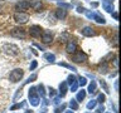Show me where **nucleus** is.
Listing matches in <instances>:
<instances>
[{
    "label": "nucleus",
    "instance_id": "obj_20",
    "mask_svg": "<svg viewBox=\"0 0 121 113\" xmlns=\"http://www.w3.org/2000/svg\"><path fill=\"white\" fill-rule=\"evenodd\" d=\"M85 97H86V92L83 89H81L77 93V96H76V101H77V102H82L83 99H85Z\"/></svg>",
    "mask_w": 121,
    "mask_h": 113
},
{
    "label": "nucleus",
    "instance_id": "obj_2",
    "mask_svg": "<svg viewBox=\"0 0 121 113\" xmlns=\"http://www.w3.org/2000/svg\"><path fill=\"white\" fill-rule=\"evenodd\" d=\"M23 75H24V70L20 69V68H17V69H14V70L10 73L9 79H10V82L17 83V82H19V81L23 78Z\"/></svg>",
    "mask_w": 121,
    "mask_h": 113
},
{
    "label": "nucleus",
    "instance_id": "obj_1",
    "mask_svg": "<svg viewBox=\"0 0 121 113\" xmlns=\"http://www.w3.org/2000/svg\"><path fill=\"white\" fill-rule=\"evenodd\" d=\"M3 52L10 56H15L19 54V48L15 44H4L3 45Z\"/></svg>",
    "mask_w": 121,
    "mask_h": 113
},
{
    "label": "nucleus",
    "instance_id": "obj_14",
    "mask_svg": "<svg viewBox=\"0 0 121 113\" xmlns=\"http://www.w3.org/2000/svg\"><path fill=\"white\" fill-rule=\"evenodd\" d=\"M102 8H104L106 11H108V13H112L113 11V5L110 0H104V1H102Z\"/></svg>",
    "mask_w": 121,
    "mask_h": 113
},
{
    "label": "nucleus",
    "instance_id": "obj_25",
    "mask_svg": "<svg viewBox=\"0 0 121 113\" xmlns=\"http://www.w3.org/2000/svg\"><path fill=\"white\" fill-rule=\"evenodd\" d=\"M59 65L66 67V68H68V69H71V70H73V72H77V69H76L73 65H71V64H67V63H59Z\"/></svg>",
    "mask_w": 121,
    "mask_h": 113
},
{
    "label": "nucleus",
    "instance_id": "obj_3",
    "mask_svg": "<svg viewBox=\"0 0 121 113\" xmlns=\"http://www.w3.org/2000/svg\"><path fill=\"white\" fill-rule=\"evenodd\" d=\"M29 101H30V104L34 105V107H37L38 104H39V97H38L37 94V88L35 87H32V88L29 89Z\"/></svg>",
    "mask_w": 121,
    "mask_h": 113
},
{
    "label": "nucleus",
    "instance_id": "obj_13",
    "mask_svg": "<svg viewBox=\"0 0 121 113\" xmlns=\"http://www.w3.org/2000/svg\"><path fill=\"white\" fill-rule=\"evenodd\" d=\"M66 50H67L68 53H76V50H77V44H76L73 40H69V41L67 43Z\"/></svg>",
    "mask_w": 121,
    "mask_h": 113
},
{
    "label": "nucleus",
    "instance_id": "obj_27",
    "mask_svg": "<svg viewBox=\"0 0 121 113\" xmlns=\"http://www.w3.org/2000/svg\"><path fill=\"white\" fill-rule=\"evenodd\" d=\"M105 99H106V96L101 93V94H98V97H97V101H96V102H100V103L102 104V103L105 102Z\"/></svg>",
    "mask_w": 121,
    "mask_h": 113
},
{
    "label": "nucleus",
    "instance_id": "obj_10",
    "mask_svg": "<svg viewBox=\"0 0 121 113\" xmlns=\"http://www.w3.org/2000/svg\"><path fill=\"white\" fill-rule=\"evenodd\" d=\"M42 41H43V43H45V44L52 43V41H53L52 33H51V32H44V33H42Z\"/></svg>",
    "mask_w": 121,
    "mask_h": 113
},
{
    "label": "nucleus",
    "instance_id": "obj_24",
    "mask_svg": "<svg viewBox=\"0 0 121 113\" xmlns=\"http://www.w3.org/2000/svg\"><path fill=\"white\" fill-rule=\"evenodd\" d=\"M100 84H101V87L104 88V90H105L106 93L110 92V90H108V85H107V83H106L105 81H102V79H101V81H100Z\"/></svg>",
    "mask_w": 121,
    "mask_h": 113
},
{
    "label": "nucleus",
    "instance_id": "obj_38",
    "mask_svg": "<svg viewBox=\"0 0 121 113\" xmlns=\"http://www.w3.org/2000/svg\"><path fill=\"white\" fill-rule=\"evenodd\" d=\"M117 60H119L117 58H115V60H113V65H115L116 68H117Z\"/></svg>",
    "mask_w": 121,
    "mask_h": 113
},
{
    "label": "nucleus",
    "instance_id": "obj_35",
    "mask_svg": "<svg viewBox=\"0 0 121 113\" xmlns=\"http://www.w3.org/2000/svg\"><path fill=\"white\" fill-rule=\"evenodd\" d=\"M85 10H86V9H85V8H82V6H78V8H77V11H78V13H85Z\"/></svg>",
    "mask_w": 121,
    "mask_h": 113
},
{
    "label": "nucleus",
    "instance_id": "obj_33",
    "mask_svg": "<svg viewBox=\"0 0 121 113\" xmlns=\"http://www.w3.org/2000/svg\"><path fill=\"white\" fill-rule=\"evenodd\" d=\"M112 16H113V19H115V20H117V19H119V14H117V11H112Z\"/></svg>",
    "mask_w": 121,
    "mask_h": 113
},
{
    "label": "nucleus",
    "instance_id": "obj_22",
    "mask_svg": "<svg viewBox=\"0 0 121 113\" xmlns=\"http://www.w3.org/2000/svg\"><path fill=\"white\" fill-rule=\"evenodd\" d=\"M96 104H97L96 101H95V99H91L88 103H87V109H93L95 107H96Z\"/></svg>",
    "mask_w": 121,
    "mask_h": 113
},
{
    "label": "nucleus",
    "instance_id": "obj_5",
    "mask_svg": "<svg viewBox=\"0 0 121 113\" xmlns=\"http://www.w3.org/2000/svg\"><path fill=\"white\" fill-rule=\"evenodd\" d=\"M10 35L14 38H19V39H24L25 38V30L23 28H14L10 30Z\"/></svg>",
    "mask_w": 121,
    "mask_h": 113
},
{
    "label": "nucleus",
    "instance_id": "obj_45",
    "mask_svg": "<svg viewBox=\"0 0 121 113\" xmlns=\"http://www.w3.org/2000/svg\"><path fill=\"white\" fill-rule=\"evenodd\" d=\"M107 113H108V112H107Z\"/></svg>",
    "mask_w": 121,
    "mask_h": 113
},
{
    "label": "nucleus",
    "instance_id": "obj_9",
    "mask_svg": "<svg viewBox=\"0 0 121 113\" xmlns=\"http://www.w3.org/2000/svg\"><path fill=\"white\" fill-rule=\"evenodd\" d=\"M28 8H29V1H26V0H20V1L15 4V10L18 11H24Z\"/></svg>",
    "mask_w": 121,
    "mask_h": 113
},
{
    "label": "nucleus",
    "instance_id": "obj_11",
    "mask_svg": "<svg viewBox=\"0 0 121 113\" xmlns=\"http://www.w3.org/2000/svg\"><path fill=\"white\" fill-rule=\"evenodd\" d=\"M81 33H82L85 36H95V35H96L95 29L91 28V26H85V28L81 30Z\"/></svg>",
    "mask_w": 121,
    "mask_h": 113
},
{
    "label": "nucleus",
    "instance_id": "obj_31",
    "mask_svg": "<svg viewBox=\"0 0 121 113\" xmlns=\"http://www.w3.org/2000/svg\"><path fill=\"white\" fill-rule=\"evenodd\" d=\"M105 112V107L104 105H100V107L97 108V111H96V113H104Z\"/></svg>",
    "mask_w": 121,
    "mask_h": 113
},
{
    "label": "nucleus",
    "instance_id": "obj_4",
    "mask_svg": "<svg viewBox=\"0 0 121 113\" xmlns=\"http://www.w3.org/2000/svg\"><path fill=\"white\" fill-rule=\"evenodd\" d=\"M14 20L18 23V24H25L26 21L29 20V15L25 14L24 11H17L14 14Z\"/></svg>",
    "mask_w": 121,
    "mask_h": 113
},
{
    "label": "nucleus",
    "instance_id": "obj_32",
    "mask_svg": "<svg viewBox=\"0 0 121 113\" xmlns=\"http://www.w3.org/2000/svg\"><path fill=\"white\" fill-rule=\"evenodd\" d=\"M49 96H51V97H54L56 96V90L53 89V88H49Z\"/></svg>",
    "mask_w": 121,
    "mask_h": 113
},
{
    "label": "nucleus",
    "instance_id": "obj_30",
    "mask_svg": "<svg viewBox=\"0 0 121 113\" xmlns=\"http://www.w3.org/2000/svg\"><path fill=\"white\" fill-rule=\"evenodd\" d=\"M37 65H38L37 60H33V62H32V64H30V70H34V69L37 68Z\"/></svg>",
    "mask_w": 121,
    "mask_h": 113
},
{
    "label": "nucleus",
    "instance_id": "obj_21",
    "mask_svg": "<svg viewBox=\"0 0 121 113\" xmlns=\"http://www.w3.org/2000/svg\"><path fill=\"white\" fill-rule=\"evenodd\" d=\"M69 107H71L72 111H77L78 109V102L76 99H71L69 101Z\"/></svg>",
    "mask_w": 121,
    "mask_h": 113
},
{
    "label": "nucleus",
    "instance_id": "obj_29",
    "mask_svg": "<svg viewBox=\"0 0 121 113\" xmlns=\"http://www.w3.org/2000/svg\"><path fill=\"white\" fill-rule=\"evenodd\" d=\"M37 89H39V90H38V93L40 94V97H44V94H45V92H44V87H43V85L40 84V85L38 87Z\"/></svg>",
    "mask_w": 121,
    "mask_h": 113
},
{
    "label": "nucleus",
    "instance_id": "obj_26",
    "mask_svg": "<svg viewBox=\"0 0 121 113\" xmlns=\"http://www.w3.org/2000/svg\"><path fill=\"white\" fill-rule=\"evenodd\" d=\"M25 102H22V103H18V104H14L13 105V107H11L10 109H11V111H14V109H18V108H22V107H25Z\"/></svg>",
    "mask_w": 121,
    "mask_h": 113
},
{
    "label": "nucleus",
    "instance_id": "obj_42",
    "mask_svg": "<svg viewBox=\"0 0 121 113\" xmlns=\"http://www.w3.org/2000/svg\"><path fill=\"white\" fill-rule=\"evenodd\" d=\"M42 113H45V112H42Z\"/></svg>",
    "mask_w": 121,
    "mask_h": 113
},
{
    "label": "nucleus",
    "instance_id": "obj_37",
    "mask_svg": "<svg viewBox=\"0 0 121 113\" xmlns=\"http://www.w3.org/2000/svg\"><path fill=\"white\" fill-rule=\"evenodd\" d=\"M115 89H116V90H119V82H117V81L115 82Z\"/></svg>",
    "mask_w": 121,
    "mask_h": 113
},
{
    "label": "nucleus",
    "instance_id": "obj_12",
    "mask_svg": "<svg viewBox=\"0 0 121 113\" xmlns=\"http://www.w3.org/2000/svg\"><path fill=\"white\" fill-rule=\"evenodd\" d=\"M29 6H32L33 10H35V11H42V9H43V4H42L39 0H33V1H30Z\"/></svg>",
    "mask_w": 121,
    "mask_h": 113
},
{
    "label": "nucleus",
    "instance_id": "obj_41",
    "mask_svg": "<svg viewBox=\"0 0 121 113\" xmlns=\"http://www.w3.org/2000/svg\"><path fill=\"white\" fill-rule=\"evenodd\" d=\"M66 113H73V111H67Z\"/></svg>",
    "mask_w": 121,
    "mask_h": 113
},
{
    "label": "nucleus",
    "instance_id": "obj_43",
    "mask_svg": "<svg viewBox=\"0 0 121 113\" xmlns=\"http://www.w3.org/2000/svg\"><path fill=\"white\" fill-rule=\"evenodd\" d=\"M0 1H1V0H0Z\"/></svg>",
    "mask_w": 121,
    "mask_h": 113
},
{
    "label": "nucleus",
    "instance_id": "obj_16",
    "mask_svg": "<svg viewBox=\"0 0 121 113\" xmlns=\"http://www.w3.org/2000/svg\"><path fill=\"white\" fill-rule=\"evenodd\" d=\"M67 90H68V84H67V82H62V83H60V85H59V94H60V97L66 96Z\"/></svg>",
    "mask_w": 121,
    "mask_h": 113
},
{
    "label": "nucleus",
    "instance_id": "obj_15",
    "mask_svg": "<svg viewBox=\"0 0 121 113\" xmlns=\"http://www.w3.org/2000/svg\"><path fill=\"white\" fill-rule=\"evenodd\" d=\"M56 16L62 20V19H64V18L67 16V10H66V9H63V8H59V9L56 11Z\"/></svg>",
    "mask_w": 121,
    "mask_h": 113
},
{
    "label": "nucleus",
    "instance_id": "obj_44",
    "mask_svg": "<svg viewBox=\"0 0 121 113\" xmlns=\"http://www.w3.org/2000/svg\"><path fill=\"white\" fill-rule=\"evenodd\" d=\"M110 1H111V0H110Z\"/></svg>",
    "mask_w": 121,
    "mask_h": 113
},
{
    "label": "nucleus",
    "instance_id": "obj_17",
    "mask_svg": "<svg viewBox=\"0 0 121 113\" xmlns=\"http://www.w3.org/2000/svg\"><path fill=\"white\" fill-rule=\"evenodd\" d=\"M92 19H93L95 21L100 23V24H105V23H106V20H105V18L102 16V15H100V14H97V13H93V16H92Z\"/></svg>",
    "mask_w": 121,
    "mask_h": 113
},
{
    "label": "nucleus",
    "instance_id": "obj_28",
    "mask_svg": "<svg viewBox=\"0 0 121 113\" xmlns=\"http://www.w3.org/2000/svg\"><path fill=\"white\" fill-rule=\"evenodd\" d=\"M58 5L60 8H63V9H69V8H72V4H66V3H58Z\"/></svg>",
    "mask_w": 121,
    "mask_h": 113
},
{
    "label": "nucleus",
    "instance_id": "obj_39",
    "mask_svg": "<svg viewBox=\"0 0 121 113\" xmlns=\"http://www.w3.org/2000/svg\"><path fill=\"white\" fill-rule=\"evenodd\" d=\"M91 5H92L93 8H96V6L98 5V3H92V4H91Z\"/></svg>",
    "mask_w": 121,
    "mask_h": 113
},
{
    "label": "nucleus",
    "instance_id": "obj_40",
    "mask_svg": "<svg viewBox=\"0 0 121 113\" xmlns=\"http://www.w3.org/2000/svg\"><path fill=\"white\" fill-rule=\"evenodd\" d=\"M25 113H33V111H25Z\"/></svg>",
    "mask_w": 121,
    "mask_h": 113
},
{
    "label": "nucleus",
    "instance_id": "obj_19",
    "mask_svg": "<svg viewBox=\"0 0 121 113\" xmlns=\"http://www.w3.org/2000/svg\"><path fill=\"white\" fill-rule=\"evenodd\" d=\"M96 89H97V84H96V82H95V81H92L88 84V93L93 94L95 92H96Z\"/></svg>",
    "mask_w": 121,
    "mask_h": 113
},
{
    "label": "nucleus",
    "instance_id": "obj_18",
    "mask_svg": "<svg viewBox=\"0 0 121 113\" xmlns=\"http://www.w3.org/2000/svg\"><path fill=\"white\" fill-rule=\"evenodd\" d=\"M43 58L47 60V62H49V63H54L56 62V55L52 54V53H45V54L43 55Z\"/></svg>",
    "mask_w": 121,
    "mask_h": 113
},
{
    "label": "nucleus",
    "instance_id": "obj_23",
    "mask_svg": "<svg viewBox=\"0 0 121 113\" xmlns=\"http://www.w3.org/2000/svg\"><path fill=\"white\" fill-rule=\"evenodd\" d=\"M77 82H78V85H81V87H83V85L87 84V79H86L85 77H79Z\"/></svg>",
    "mask_w": 121,
    "mask_h": 113
},
{
    "label": "nucleus",
    "instance_id": "obj_6",
    "mask_svg": "<svg viewBox=\"0 0 121 113\" xmlns=\"http://www.w3.org/2000/svg\"><path fill=\"white\" fill-rule=\"evenodd\" d=\"M42 33H43V29H42L39 25H33V26H30V29H29V34L33 38H39L42 35Z\"/></svg>",
    "mask_w": 121,
    "mask_h": 113
},
{
    "label": "nucleus",
    "instance_id": "obj_34",
    "mask_svg": "<svg viewBox=\"0 0 121 113\" xmlns=\"http://www.w3.org/2000/svg\"><path fill=\"white\" fill-rule=\"evenodd\" d=\"M64 107H66V105H64V104H62V105H60V108H58V109H56V113H59V112H62L63 109H64Z\"/></svg>",
    "mask_w": 121,
    "mask_h": 113
},
{
    "label": "nucleus",
    "instance_id": "obj_7",
    "mask_svg": "<svg viewBox=\"0 0 121 113\" xmlns=\"http://www.w3.org/2000/svg\"><path fill=\"white\" fill-rule=\"evenodd\" d=\"M67 84L71 85V92H76L78 88V82H77V78L74 75H69L67 79Z\"/></svg>",
    "mask_w": 121,
    "mask_h": 113
},
{
    "label": "nucleus",
    "instance_id": "obj_36",
    "mask_svg": "<svg viewBox=\"0 0 121 113\" xmlns=\"http://www.w3.org/2000/svg\"><path fill=\"white\" fill-rule=\"evenodd\" d=\"M59 102H60V98H59V97H56L54 101H53V103H54V104H58Z\"/></svg>",
    "mask_w": 121,
    "mask_h": 113
},
{
    "label": "nucleus",
    "instance_id": "obj_8",
    "mask_svg": "<svg viewBox=\"0 0 121 113\" xmlns=\"http://www.w3.org/2000/svg\"><path fill=\"white\" fill-rule=\"evenodd\" d=\"M72 60L76 62V63H83V62H86V60H87V55H86V53H83V52H77L73 55Z\"/></svg>",
    "mask_w": 121,
    "mask_h": 113
}]
</instances>
